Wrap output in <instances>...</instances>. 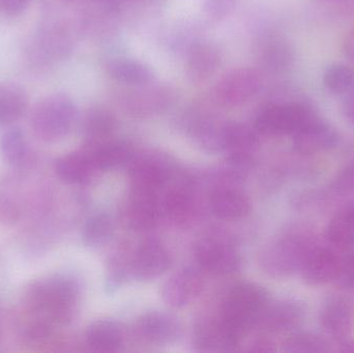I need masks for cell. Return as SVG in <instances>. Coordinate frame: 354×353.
Wrapping results in <instances>:
<instances>
[{"instance_id": "cell-10", "label": "cell", "mask_w": 354, "mask_h": 353, "mask_svg": "<svg viewBox=\"0 0 354 353\" xmlns=\"http://www.w3.org/2000/svg\"><path fill=\"white\" fill-rule=\"evenodd\" d=\"M338 249L330 244L328 246L318 244L313 249L301 271V278L307 285L334 283L342 258Z\"/></svg>"}, {"instance_id": "cell-12", "label": "cell", "mask_w": 354, "mask_h": 353, "mask_svg": "<svg viewBox=\"0 0 354 353\" xmlns=\"http://www.w3.org/2000/svg\"><path fill=\"white\" fill-rule=\"evenodd\" d=\"M319 323L324 333L335 341L346 339L351 336L353 327L351 302L343 296H330L320 309Z\"/></svg>"}, {"instance_id": "cell-29", "label": "cell", "mask_w": 354, "mask_h": 353, "mask_svg": "<svg viewBox=\"0 0 354 353\" xmlns=\"http://www.w3.org/2000/svg\"><path fill=\"white\" fill-rule=\"evenodd\" d=\"M27 97L18 85L0 84V128L12 126L27 109Z\"/></svg>"}, {"instance_id": "cell-3", "label": "cell", "mask_w": 354, "mask_h": 353, "mask_svg": "<svg viewBox=\"0 0 354 353\" xmlns=\"http://www.w3.org/2000/svg\"><path fill=\"white\" fill-rule=\"evenodd\" d=\"M78 120L74 101L64 93H54L41 99L31 112L33 135L45 143H55L68 137Z\"/></svg>"}, {"instance_id": "cell-33", "label": "cell", "mask_w": 354, "mask_h": 353, "mask_svg": "<svg viewBox=\"0 0 354 353\" xmlns=\"http://www.w3.org/2000/svg\"><path fill=\"white\" fill-rule=\"evenodd\" d=\"M291 50L288 44L278 37L266 41L260 50V64L270 72H280L290 64Z\"/></svg>"}, {"instance_id": "cell-34", "label": "cell", "mask_w": 354, "mask_h": 353, "mask_svg": "<svg viewBox=\"0 0 354 353\" xmlns=\"http://www.w3.org/2000/svg\"><path fill=\"white\" fill-rule=\"evenodd\" d=\"M162 213L176 223L183 224L191 219L194 211L193 198L187 191L177 189L166 195L161 203Z\"/></svg>"}, {"instance_id": "cell-24", "label": "cell", "mask_w": 354, "mask_h": 353, "mask_svg": "<svg viewBox=\"0 0 354 353\" xmlns=\"http://www.w3.org/2000/svg\"><path fill=\"white\" fill-rule=\"evenodd\" d=\"M85 341L93 352H118L124 343V331L116 321H95L87 329Z\"/></svg>"}, {"instance_id": "cell-38", "label": "cell", "mask_w": 354, "mask_h": 353, "mask_svg": "<svg viewBox=\"0 0 354 353\" xmlns=\"http://www.w3.org/2000/svg\"><path fill=\"white\" fill-rule=\"evenodd\" d=\"M330 191L335 195L354 193V160L347 164L330 184Z\"/></svg>"}, {"instance_id": "cell-1", "label": "cell", "mask_w": 354, "mask_h": 353, "mask_svg": "<svg viewBox=\"0 0 354 353\" xmlns=\"http://www.w3.org/2000/svg\"><path fill=\"white\" fill-rule=\"evenodd\" d=\"M80 298V283L70 274H52L29 282L21 298L23 336L30 341L48 339L75 318Z\"/></svg>"}, {"instance_id": "cell-15", "label": "cell", "mask_w": 354, "mask_h": 353, "mask_svg": "<svg viewBox=\"0 0 354 353\" xmlns=\"http://www.w3.org/2000/svg\"><path fill=\"white\" fill-rule=\"evenodd\" d=\"M241 338L220 316L202 321L196 327L194 344L201 352H229L235 348Z\"/></svg>"}, {"instance_id": "cell-31", "label": "cell", "mask_w": 354, "mask_h": 353, "mask_svg": "<svg viewBox=\"0 0 354 353\" xmlns=\"http://www.w3.org/2000/svg\"><path fill=\"white\" fill-rule=\"evenodd\" d=\"M37 50L50 59L64 57L71 50V39L68 31L59 25L44 27L37 39Z\"/></svg>"}, {"instance_id": "cell-17", "label": "cell", "mask_w": 354, "mask_h": 353, "mask_svg": "<svg viewBox=\"0 0 354 353\" xmlns=\"http://www.w3.org/2000/svg\"><path fill=\"white\" fill-rule=\"evenodd\" d=\"M157 157H147L133 164L130 180L133 193L158 195L169 178L167 166Z\"/></svg>"}, {"instance_id": "cell-19", "label": "cell", "mask_w": 354, "mask_h": 353, "mask_svg": "<svg viewBox=\"0 0 354 353\" xmlns=\"http://www.w3.org/2000/svg\"><path fill=\"white\" fill-rule=\"evenodd\" d=\"M54 171L62 182L68 184H84L97 171L95 162L89 151L83 147L80 151L58 158Z\"/></svg>"}, {"instance_id": "cell-7", "label": "cell", "mask_w": 354, "mask_h": 353, "mask_svg": "<svg viewBox=\"0 0 354 353\" xmlns=\"http://www.w3.org/2000/svg\"><path fill=\"white\" fill-rule=\"evenodd\" d=\"M195 256L202 269L216 275H230L241 267V253L229 238L208 236L196 244Z\"/></svg>"}, {"instance_id": "cell-43", "label": "cell", "mask_w": 354, "mask_h": 353, "mask_svg": "<svg viewBox=\"0 0 354 353\" xmlns=\"http://www.w3.org/2000/svg\"><path fill=\"white\" fill-rule=\"evenodd\" d=\"M344 112L346 117L354 124V91L345 101Z\"/></svg>"}, {"instance_id": "cell-46", "label": "cell", "mask_w": 354, "mask_h": 353, "mask_svg": "<svg viewBox=\"0 0 354 353\" xmlns=\"http://www.w3.org/2000/svg\"><path fill=\"white\" fill-rule=\"evenodd\" d=\"M0 339H1V325H0Z\"/></svg>"}, {"instance_id": "cell-6", "label": "cell", "mask_w": 354, "mask_h": 353, "mask_svg": "<svg viewBox=\"0 0 354 353\" xmlns=\"http://www.w3.org/2000/svg\"><path fill=\"white\" fill-rule=\"evenodd\" d=\"M261 86L262 77L259 70L252 68H235L216 83L214 99L222 107H239L255 97Z\"/></svg>"}, {"instance_id": "cell-21", "label": "cell", "mask_w": 354, "mask_h": 353, "mask_svg": "<svg viewBox=\"0 0 354 353\" xmlns=\"http://www.w3.org/2000/svg\"><path fill=\"white\" fill-rule=\"evenodd\" d=\"M162 215L161 203L157 195L133 193L126 217L129 226L137 231H147L157 225Z\"/></svg>"}, {"instance_id": "cell-23", "label": "cell", "mask_w": 354, "mask_h": 353, "mask_svg": "<svg viewBox=\"0 0 354 353\" xmlns=\"http://www.w3.org/2000/svg\"><path fill=\"white\" fill-rule=\"evenodd\" d=\"M210 207L222 220H239L245 217L251 209L247 195L231 187H221L212 193Z\"/></svg>"}, {"instance_id": "cell-32", "label": "cell", "mask_w": 354, "mask_h": 353, "mask_svg": "<svg viewBox=\"0 0 354 353\" xmlns=\"http://www.w3.org/2000/svg\"><path fill=\"white\" fill-rule=\"evenodd\" d=\"M114 224L106 213H97L85 222L81 232L83 244L88 248L105 246L113 236Z\"/></svg>"}, {"instance_id": "cell-40", "label": "cell", "mask_w": 354, "mask_h": 353, "mask_svg": "<svg viewBox=\"0 0 354 353\" xmlns=\"http://www.w3.org/2000/svg\"><path fill=\"white\" fill-rule=\"evenodd\" d=\"M239 0H204V10L209 18L222 20L236 8Z\"/></svg>"}, {"instance_id": "cell-35", "label": "cell", "mask_w": 354, "mask_h": 353, "mask_svg": "<svg viewBox=\"0 0 354 353\" xmlns=\"http://www.w3.org/2000/svg\"><path fill=\"white\" fill-rule=\"evenodd\" d=\"M284 350L295 353H322L330 352L326 338L309 332L292 334L284 344Z\"/></svg>"}, {"instance_id": "cell-2", "label": "cell", "mask_w": 354, "mask_h": 353, "mask_svg": "<svg viewBox=\"0 0 354 353\" xmlns=\"http://www.w3.org/2000/svg\"><path fill=\"white\" fill-rule=\"evenodd\" d=\"M318 242L309 229H292L270 242L260 254L262 271L272 278H287L301 273L310 253Z\"/></svg>"}, {"instance_id": "cell-30", "label": "cell", "mask_w": 354, "mask_h": 353, "mask_svg": "<svg viewBox=\"0 0 354 353\" xmlns=\"http://www.w3.org/2000/svg\"><path fill=\"white\" fill-rule=\"evenodd\" d=\"M0 155L15 168L23 167L30 159V146L24 132L19 128H10L0 138Z\"/></svg>"}, {"instance_id": "cell-36", "label": "cell", "mask_w": 354, "mask_h": 353, "mask_svg": "<svg viewBox=\"0 0 354 353\" xmlns=\"http://www.w3.org/2000/svg\"><path fill=\"white\" fill-rule=\"evenodd\" d=\"M324 83L335 95L349 93L354 87V70L345 64H333L324 73Z\"/></svg>"}, {"instance_id": "cell-25", "label": "cell", "mask_w": 354, "mask_h": 353, "mask_svg": "<svg viewBox=\"0 0 354 353\" xmlns=\"http://www.w3.org/2000/svg\"><path fill=\"white\" fill-rule=\"evenodd\" d=\"M255 128L239 122H225L223 128V151L228 155L252 157L258 146Z\"/></svg>"}, {"instance_id": "cell-16", "label": "cell", "mask_w": 354, "mask_h": 353, "mask_svg": "<svg viewBox=\"0 0 354 353\" xmlns=\"http://www.w3.org/2000/svg\"><path fill=\"white\" fill-rule=\"evenodd\" d=\"M139 335L149 343L169 345L181 336V325L176 317L165 312L145 313L137 321Z\"/></svg>"}, {"instance_id": "cell-26", "label": "cell", "mask_w": 354, "mask_h": 353, "mask_svg": "<svg viewBox=\"0 0 354 353\" xmlns=\"http://www.w3.org/2000/svg\"><path fill=\"white\" fill-rule=\"evenodd\" d=\"M110 77L128 86H141L155 80V74L147 64L131 58H118L108 64Z\"/></svg>"}, {"instance_id": "cell-13", "label": "cell", "mask_w": 354, "mask_h": 353, "mask_svg": "<svg viewBox=\"0 0 354 353\" xmlns=\"http://www.w3.org/2000/svg\"><path fill=\"white\" fill-rule=\"evenodd\" d=\"M203 288V280L197 269L187 267L176 271L162 288V298L171 308H183L195 300Z\"/></svg>"}, {"instance_id": "cell-5", "label": "cell", "mask_w": 354, "mask_h": 353, "mask_svg": "<svg viewBox=\"0 0 354 353\" xmlns=\"http://www.w3.org/2000/svg\"><path fill=\"white\" fill-rule=\"evenodd\" d=\"M313 117L315 114L303 104H272L260 110L254 128L268 136L295 135Z\"/></svg>"}, {"instance_id": "cell-27", "label": "cell", "mask_w": 354, "mask_h": 353, "mask_svg": "<svg viewBox=\"0 0 354 353\" xmlns=\"http://www.w3.org/2000/svg\"><path fill=\"white\" fill-rule=\"evenodd\" d=\"M328 244L339 249L354 247V199L343 205L326 228Z\"/></svg>"}, {"instance_id": "cell-20", "label": "cell", "mask_w": 354, "mask_h": 353, "mask_svg": "<svg viewBox=\"0 0 354 353\" xmlns=\"http://www.w3.org/2000/svg\"><path fill=\"white\" fill-rule=\"evenodd\" d=\"M225 122L216 120L209 112H193L189 115V131L199 146L209 153L223 151Z\"/></svg>"}, {"instance_id": "cell-4", "label": "cell", "mask_w": 354, "mask_h": 353, "mask_svg": "<svg viewBox=\"0 0 354 353\" xmlns=\"http://www.w3.org/2000/svg\"><path fill=\"white\" fill-rule=\"evenodd\" d=\"M268 305L266 290L257 284L245 282L229 292L221 317L241 337L248 330L258 325Z\"/></svg>"}, {"instance_id": "cell-22", "label": "cell", "mask_w": 354, "mask_h": 353, "mask_svg": "<svg viewBox=\"0 0 354 353\" xmlns=\"http://www.w3.org/2000/svg\"><path fill=\"white\" fill-rule=\"evenodd\" d=\"M84 149L91 153L97 170L108 171L130 163L134 157L132 146L124 141L107 140L97 144L85 143Z\"/></svg>"}, {"instance_id": "cell-47", "label": "cell", "mask_w": 354, "mask_h": 353, "mask_svg": "<svg viewBox=\"0 0 354 353\" xmlns=\"http://www.w3.org/2000/svg\"><path fill=\"white\" fill-rule=\"evenodd\" d=\"M64 1H73V0H64Z\"/></svg>"}, {"instance_id": "cell-41", "label": "cell", "mask_w": 354, "mask_h": 353, "mask_svg": "<svg viewBox=\"0 0 354 353\" xmlns=\"http://www.w3.org/2000/svg\"><path fill=\"white\" fill-rule=\"evenodd\" d=\"M28 3L29 0H0V10L8 16H18L26 10Z\"/></svg>"}, {"instance_id": "cell-37", "label": "cell", "mask_w": 354, "mask_h": 353, "mask_svg": "<svg viewBox=\"0 0 354 353\" xmlns=\"http://www.w3.org/2000/svg\"><path fill=\"white\" fill-rule=\"evenodd\" d=\"M340 289L346 292L354 290V250L342 255L338 275L334 282Z\"/></svg>"}, {"instance_id": "cell-9", "label": "cell", "mask_w": 354, "mask_h": 353, "mask_svg": "<svg viewBox=\"0 0 354 353\" xmlns=\"http://www.w3.org/2000/svg\"><path fill=\"white\" fill-rule=\"evenodd\" d=\"M169 267V252L157 240H145L131 256V276L138 281H153L166 273Z\"/></svg>"}, {"instance_id": "cell-18", "label": "cell", "mask_w": 354, "mask_h": 353, "mask_svg": "<svg viewBox=\"0 0 354 353\" xmlns=\"http://www.w3.org/2000/svg\"><path fill=\"white\" fill-rule=\"evenodd\" d=\"M304 317L303 304L295 300H284L272 305L268 303L258 323L270 333H284L297 327Z\"/></svg>"}, {"instance_id": "cell-42", "label": "cell", "mask_w": 354, "mask_h": 353, "mask_svg": "<svg viewBox=\"0 0 354 353\" xmlns=\"http://www.w3.org/2000/svg\"><path fill=\"white\" fill-rule=\"evenodd\" d=\"M343 49H344L345 55L349 59L354 61V28L351 29L346 37H345L344 43H343Z\"/></svg>"}, {"instance_id": "cell-28", "label": "cell", "mask_w": 354, "mask_h": 353, "mask_svg": "<svg viewBox=\"0 0 354 353\" xmlns=\"http://www.w3.org/2000/svg\"><path fill=\"white\" fill-rule=\"evenodd\" d=\"M116 128L114 114L104 107H95L85 114L82 122L83 134L86 143L97 144L109 140Z\"/></svg>"}, {"instance_id": "cell-8", "label": "cell", "mask_w": 354, "mask_h": 353, "mask_svg": "<svg viewBox=\"0 0 354 353\" xmlns=\"http://www.w3.org/2000/svg\"><path fill=\"white\" fill-rule=\"evenodd\" d=\"M176 89L166 83L151 82L131 87L122 99L124 109L134 116L145 117L161 113L176 101Z\"/></svg>"}, {"instance_id": "cell-14", "label": "cell", "mask_w": 354, "mask_h": 353, "mask_svg": "<svg viewBox=\"0 0 354 353\" xmlns=\"http://www.w3.org/2000/svg\"><path fill=\"white\" fill-rule=\"evenodd\" d=\"M222 64V54L214 44L196 41L187 49L185 74L195 84L206 82Z\"/></svg>"}, {"instance_id": "cell-45", "label": "cell", "mask_w": 354, "mask_h": 353, "mask_svg": "<svg viewBox=\"0 0 354 353\" xmlns=\"http://www.w3.org/2000/svg\"><path fill=\"white\" fill-rule=\"evenodd\" d=\"M339 352L354 353V338H346L340 342Z\"/></svg>"}, {"instance_id": "cell-11", "label": "cell", "mask_w": 354, "mask_h": 353, "mask_svg": "<svg viewBox=\"0 0 354 353\" xmlns=\"http://www.w3.org/2000/svg\"><path fill=\"white\" fill-rule=\"evenodd\" d=\"M338 143V132L316 116L293 135V144L301 155H318L335 149Z\"/></svg>"}, {"instance_id": "cell-44", "label": "cell", "mask_w": 354, "mask_h": 353, "mask_svg": "<svg viewBox=\"0 0 354 353\" xmlns=\"http://www.w3.org/2000/svg\"><path fill=\"white\" fill-rule=\"evenodd\" d=\"M93 1L106 6V8H110V10H118V8L124 6L128 0H93Z\"/></svg>"}, {"instance_id": "cell-39", "label": "cell", "mask_w": 354, "mask_h": 353, "mask_svg": "<svg viewBox=\"0 0 354 353\" xmlns=\"http://www.w3.org/2000/svg\"><path fill=\"white\" fill-rule=\"evenodd\" d=\"M22 215L20 201L10 195L0 197V223L10 225L16 223Z\"/></svg>"}]
</instances>
